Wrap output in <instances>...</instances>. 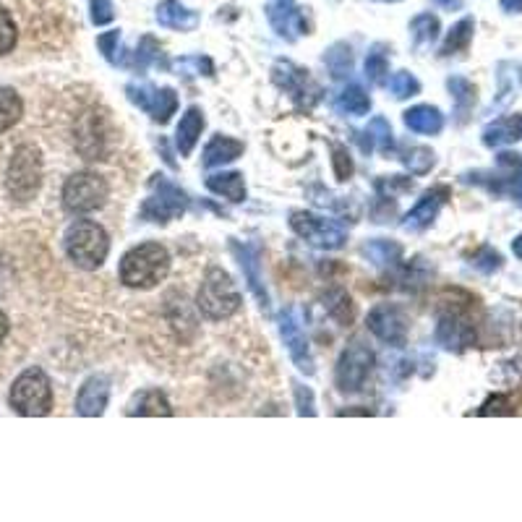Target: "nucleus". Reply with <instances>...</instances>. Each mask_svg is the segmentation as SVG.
Returning a JSON list of instances; mask_svg holds the SVG:
<instances>
[{"instance_id": "nucleus-46", "label": "nucleus", "mask_w": 522, "mask_h": 522, "mask_svg": "<svg viewBox=\"0 0 522 522\" xmlns=\"http://www.w3.org/2000/svg\"><path fill=\"white\" fill-rule=\"evenodd\" d=\"M515 413V405L507 395H491L489 400L483 402L478 415H512Z\"/></svg>"}, {"instance_id": "nucleus-19", "label": "nucleus", "mask_w": 522, "mask_h": 522, "mask_svg": "<svg viewBox=\"0 0 522 522\" xmlns=\"http://www.w3.org/2000/svg\"><path fill=\"white\" fill-rule=\"evenodd\" d=\"M110 400V382L108 376H89L87 382L81 384L79 395H76V413L94 418L102 415L108 408Z\"/></svg>"}, {"instance_id": "nucleus-42", "label": "nucleus", "mask_w": 522, "mask_h": 522, "mask_svg": "<svg viewBox=\"0 0 522 522\" xmlns=\"http://www.w3.org/2000/svg\"><path fill=\"white\" fill-rule=\"evenodd\" d=\"M366 76H369L374 84H384L389 76V58L384 53L382 45H376L369 55H366Z\"/></svg>"}, {"instance_id": "nucleus-17", "label": "nucleus", "mask_w": 522, "mask_h": 522, "mask_svg": "<svg viewBox=\"0 0 522 522\" xmlns=\"http://www.w3.org/2000/svg\"><path fill=\"white\" fill-rule=\"evenodd\" d=\"M449 199H452V191H449L447 186L429 188V191L418 199V204H415L408 215H405L402 228L410 230V233H421V230H426L431 222L439 217V212H442V207Z\"/></svg>"}, {"instance_id": "nucleus-27", "label": "nucleus", "mask_w": 522, "mask_h": 522, "mask_svg": "<svg viewBox=\"0 0 522 522\" xmlns=\"http://www.w3.org/2000/svg\"><path fill=\"white\" fill-rule=\"evenodd\" d=\"M335 110L340 115H366L371 110L369 92L361 84H348L337 97Z\"/></svg>"}, {"instance_id": "nucleus-43", "label": "nucleus", "mask_w": 522, "mask_h": 522, "mask_svg": "<svg viewBox=\"0 0 522 522\" xmlns=\"http://www.w3.org/2000/svg\"><path fill=\"white\" fill-rule=\"evenodd\" d=\"M389 92L395 94L397 100H408L421 92V81L415 79L410 71H397L392 79H389Z\"/></svg>"}, {"instance_id": "nucleus-15", "label": "nucleus", "mask_w": 522, "mask_h": 522, "mask_svg": "<svg viewBox=\"0 0 522 522\" xmlns=\"http://www.w3.org/2000/svg\"><path fill=\"white\" fill-rule=\"evenodd\" d=\"M280 337L285 342V348H288L290 358L303 374H314L316 366H314V355H311V348H308V337L303 332V324H301V316L295 308H288V311H282L280 316Z\"/></svg>"}, {"instance_id": "nucleus-51", "label": "nucleus", "mask_w": 522, "mask_h": 522, "mask_svg": "<svg viewBox=\"0 0 522 522\" xmlns=\"http://www.w3.org/2000/svg\"><path fill=\"white\" fill-rule=\"evenodd\" d=\"M512 191H515V199L520 201L522 204V173L517 175V181H515V188H512Z\"/></svg>"}, {"instance_id": "nucleus-2", "label": "nucleus", "mask_w": 522, "mask_h": 522, "mask_svg": "<svg viewBox=\"0 0 522 522\" xmlns=\"http://www.w3.org/2000/svg\"><path fill=\"white\" fill-rule=\"evenodd\" d=\"M115 141V128L110 115L97 105L81 110L74 118V147L81 154V160L100 162L108 160Z\"/></svg>"}, {"instance_id": "nucleus-12", "label": "nucleus", "mask_w": 522, "mask_h": 522, "mask_svg": "<svg viewBox=\"0 0 522 522\" xmlns=\"http://www.w3.org/2000/svg\"><path fill=\"white\" fill-rule=\"evenodd\" d=\"M272 81H275L277 87L288 94L290 100H293L301 110L314 108L316 100H319V94H322V89L311 81L306 68H298L290 61L275 63V68H272Z\"/></svg>"}, {"instance_id": "nucleus-23", "label": "nucleus", "mask_w": 522, "mask_h": 522, "mask_svg": "<svg viewBox=\"0 0 522 522\" xmlns=\"http://www.w3.org/2000/svg\"><path fill=\"white\" fill-rule=\"evenodd\" d=\"M201 131H204V113L199 108H188L178 128H175V147H178L183 157L194 152Z\"/></svg>"}, {"instance_id": "nucleus-38", "label": "nucleus", "mask_w": 522, "mask_h": 522, "mask_svg": "<svg viewBox=\"0 0 522 522\" xmlns=\"http://www.w3.org/2000/svg\"><path fill=\"white\" fill-rule=\"evenodd\" d=\"M16 45H19V27H16L11 11L0 3V58L14 53Z\"/></svg>"}, {"instance_id": "nucleus-53", "label": "nucleus", "mask_w": 522, "mask_h": 522, "mask_svg": "<svg viewBox=\"0 0 522 522\" xmlns=\"http://www.w3.org/2000/svg\"><path fill=\"white\" fill-rule=\"evenodd\" d=\"M340 415H371V410H342Z\"/></svg>"}, {"instance_id": "nucleus-37", "label": "nucleus", "mask_w": 522, "mask_h": 522, "mask_svg": "<svg viewBox=\"0 0 522 522\" xmlns=\"http://www.w3.org/2000/svg\"><path fill=\"white\" fill-rule=\"evenodd\" d=\"M439 19L431 14L415 16L413 24H410V34H413V45L415 47H426L439 37Z\"/></svg>"}, {"instance_id": "nucleus-36", "label": "nucleus", "mask_w": 522, "mask_h": 522, "mask_svg": "<svg viewBox=\"0 0 522 522\" xmlns=\"http://www.w3.org/2000/svg\"><path fill=\"white\" fill-rule=\"evenodd\" d=\"M97 47H100V53L105 55L108 63H113V66H128V53L123 50V40L118 29L100 34L97 37Z\"/></svg>"}, {"instance_id": "nucleus-32", "label": "nucleus", "mask_w": 522, "mask_h": 522, "mask_svg": "<svg viewBox=\"0 0 522 522\" xmlns=\"http://www.w3.org/2000/svg\"><path fill=\"white\" fill-rule=\"evenodd\" d=\"M449 92L455 97V105H457V115H460V121H465V115L473 110L476 105V87H473V81L462 79V76H452L447 81Z\"/></svg>"}, {"instance_id": "nucleus-52", "label": "nucleus", "mask_w": 522, "mask_h": 522, "mask_svg": "<svg viewBox=\"0 0 522 522\" xmlns=\"http://www.w3.org/2000/svg\"><path fill=\"white\" fill-rule=\"evenodd\" d=\"M436 6H442V8H457L460 6V0H434Z\"/></svg>"}, {"instance_id": "nucleus-20", "label": "nucleus", "mask_w": 522, "mask_h": 522, "mask_svg": "<svg viewBox=\"0 0 522 522\" xmlns=\"http://www.w3.org/2000/svg\"><path fill=\"white\" fill-rule=\"evenodd\" d=\"M157 21H160V27L175 29V32H194L201 16L194 8L183 6L181 0H162L157 6Z\"/></svg>"}, {"instance_id": "nucleus-9", "label": "nucleus", "mask_w": 522, "mask_h": 522, "mask_svg": "<svg viewBox=\"0 0 522 522\" xmlns=\"http://www.w3.org/2000/svg\"><path fill=\"white\" fill-rule=\"evenodd\" d=\"M371 369H374V353L369 345H363L361 340H353L348 348L342 350L340 361L335 369V384L342 395H355L366 387Z\"/></svg>"}, {"instance_id": "nucleus-50", "label": "nucleus", "mask_w": 522, "mask_h": 522, "mask_svg": "<svg viewBox=\"0 0 522 522\" xmlns=\"http://www.w3.org/2000/svg\"><path fill=\"white\" fill-rule=\"evenodd\" d=\"M512 251H515V256H517V259H522V233L517 235L515 241H512Z\"/></svg>"}, {"instance_id": "nucleus-26", "label": "nucleus", "mask_w": 522, "mask_h": 522, "mask_svg": "<svg viewBox=\"0 0 522 522\" xmlns=\"http://www.w3.org/2000/svg\"><path fill=\"white\" fill-rule=\"evenodd\" d=\"M207 188L212 194L225 196L233 204H241L246 199V181L241 173H217L207 178Z\"/></svg>"}, {"instance_id": "nucleus-49", "label": "nucleus", "mask_w": 522, "mask_h": 522, "mask_svg": "<svg viewBox=\"0 0 522 522\" xmlns=\"http://www.w3.org/2000/svg\"><path fill=\"white\" fill-rule=\"evenodd\" d=\"M502 8L507 14H522V0H502Z\"/></svg>"}, {"instance_id": "nucleus-18", "label": "nucleus", "mask_w": 522, "mask_h": 522, "mask_svg": "<svg viewBox=\"0 0 522 522\" xmlns=\"http://www.w3.org/2000/svg\"><path fill=\"white\" fill-rule=\"evenodd\" d=\"M230 248H233L235 259H238L243 275H246L248 288H251V293L256 295L259 306L267 311L269 295H267V288H264V280H261V248L256 246V243H243L241 246V241H235V238L230 241Z\"/></svg>"}, {"instance_id": "nucleus-35", "label": "nucleus", "mask_w": 522, "mask_h": 522, "mask_svg": "<svg viewBox=\"0 0 522 522\" xmlns=\"http://www.w3.org/2000/svg\"><path fill=\"white\" fill-rule=\"evenodd\" d=\"M366 136H369V141H366V152L376 149V152L389 154V149L395 147L392 126H389L387 118H374V121L369 123V128H366Z\"/></svg>"}, {"instance_id": "nucleus-22", "label": "nucleus", "mask_w": 522, "mask_h": 522, "mask_svg": "<svg viewBox=\"0 0 522 522\" xmlns=\"http://www.w3.org/2000/svg\"><path fill=\"white\" fill-rule=\"evenodd\" d=\"M405 126L415 134H426V136H434L439 134L444 128V115L442 110L434 108V105H415V108L405 110Z\"/></svg>"}, {"instance_id": "nucleus-41", "label": "nucleus", "mask_w": 522, "mask_h": 522, "mask_svg": "<svg viewBox=\"0 0 522 522\" xmlns=\"http://www.w3.org/2000/svg\"><path fill=\"white\" fill-rule=\"evenodd\" d=\"M468 259H470V264L478 269V272H483V275H494L496 269H502V264H504L502 254H499V251H496V248H491V246L476 248V251L468 256Z\"/></svg>"}, {"instance_id": "nucleus-8", "label": "nucleus", "mask_w": 522, "mask_h": 522, "mask_svg": "<svg viewBox=\"0 0 522 522\" xmlns=\"http://www.w3.org/2000/svg\"><path fill=\"white\" fill-rule=\"evenodd\" d=\"M186 207H188L186 191L175 186V183L170 181V178H165V175H154L152 194H149L147 199H144V204H141V220L160 222V225H165V222L183 217Z\"/></svg>"}, {"instance_id": "nucleus-44", "label": "nucleus", "mask_w": 522, "mask_h": 522, "mask_svg": "<svg viewBox=\"0 0 522 522\" xmlns=\"http://www.w3.org/2000/svg\"><path fill=\"white\" fill-rule=\"evenodd\" d=\"M332 170H335V178L337 181H348L350 175H353V160H350L348 149L340 147V144H335L332 147Z\"/></svg>"}, {"instance_id": "nucleus-48", "label": "nucleus", "mask_w": 522, "mask_h": 522, "mask_svg": "<svg viewBox=\"0 0 522 522\" xmlns=\"http://www.w3.org/2000/svg\"><path fill=\"white\" fill-rule=\"evenodd\" d=\"M8 332H11V322H8L6 311H3V308H0V345H3V342H6Z\"/></svg>"}, {"instance_id": "nucleus-40", "label": "nucleus", "mask_w": 522, "mask_h": 522, "mask_svg": "<svg viewBox=\"0 0 522 522\" xmlns=\"http://www.w3.org/2000/svg\"><path fill=\"white\" fill-rule=\"evenodd\" d=\"M402 162H405V168L413 175H426L434 168L436 154L429 147H410L408 152L402 154Z\"/></svg>"}, {"instance_id": "nucleus-21", "label": "nucleus", "mask_w": 522, "mask_h": 522, "mask_svg": "<svg viewBox=\"0 0 522 522\" xmlns=\"http://www.w3.org/2000/svg\"><path fill=\"white\" fill-rule=\"evenodd\" d=\"M522 139V115H504L483 128V144L491 149L507 147Z\"/></svg>"}, {"instance_id": "nucleus-31", "label": "nucleus", "mask_w": 522, "mask_h": 522, "mask_svg": "<svg viewBox=\"0 0 522 522\" xmlns=\"http://www.w3.org/2000/svg\"><path fill=\"white\" fill-rule=\"evenodd\" d=\"M473 29H476V21L470 19V16L457 21L455 27L449 29L447 40H444L442 55H455V53H462V50H468L470 40H473Z\"/></svg>"}, {"instance_id": "nucleus-14", "label": "nucleus", "mask_w": 522, "mask_h": 522, "mask_svg": "<svg viewBox=\"0 0 522 522\" xmlns=\"http://www.w3.org/2000/svg\"><path fill=\"white\" fill-rule=\"evenodd\" d=\"M369 329L379 340L395 345V348H402L408 342V316L395 303H379V306L371 308Z\"/></svg>"}, {"instance_id": "nucleus-30", "label": "nucleus", "mask_w": 522, "mask_h": 522, "mask_svg": "<svg viewBox=\"0 0 522 522\" xmlns=\"http://www.w3.org/2000/svg\"><path fill=\"white\" fill-rule=\"evenodd\" d=\"M24 115V100L21 94L11 87H0V134H6Z\"/></svg>"}, {"instance_id": "nucleus-3", "label": "nucleus", "mask_w": 522, "mask_h": 522, "mask_svg": "<svg viewBox=\"0 0 522 522\" xmlns=\"http://www.w3.org/2000/svg\"><path fill=\"white\" fill-rule=\"evenodd\" d=\"M63 246H66L68 259L74 261L79 269H84V272L100 269L110 254L108 233H105L100 222L94 220H76L66 230Z\"/></svg>"}, {"instance_id": "nucleus-54", "label": "nucleus", "mask_w": 522, "mask_h": 522, "mask_svg": "<svg viewBox=\"0 0 522 522\" xmlns=\"http://www.w3.org/2000/svg\"><path fill=\"white\" fill-rule=\"evenodd\" d=\"M379 3H400V0H379Z\"/></svg>"}, {"instance_id": "nucleus-7", "label": "nucleus", "mask_w": 522, "mask_h": 522, "mask_svg": "<svg viewBox=\"0 0 522 522\" xmlns=\"http://www.w3.org/2000/svg\"><path fill=\"white\" fill-rule=\"evenodd\" d=\"M63 207L71 215H89L108 204L110 186L100 173L92 170H79V173L68 175L61 191Z\"/></svg>"}, {"instance_id": "nucleus-13", "label": "nucleus", "mask_w": 522, "mask_h": 522, "mask_svg": "<svg viewBox=\"0 0 522 522\" xmlns=\"http://www.w3.org/2000/svg\"><path fill=\"white\" fill-rule=\"evenodd\" d=\"M478 340L476 324L460 308H449L436 322V342L449 353H465Z\"/></svg>"}, {"instance_id": "nucleus-29", "label": "nucleus", "mask_w": 522, "mask_h": 522, "mask_svg": "<svg viewBox=\"0 0 522 522\" xmlns=\"http://www.w3.org/2000/svg\"><path fill=\"white\" fill-rule=\"evenodd\" d=\"M324 308H327V314L335 319L340 327H350L355 319V306H353V298L342 288H332L327 295H324Z\"/></svg>"}, {"instance_id": "nucleus-11", "label": "nucleus", "mask_w": 522, "mask_h": 522, "mask_svg": "<svg viewBox=\"0 0 522 522\" xmlns=\"http://www.w3.org/2000/svg\"><path fill=\"white\" fill-rule=\"evenodd\" d=\"M128 100L134 102L136 108L152 118L154 123H168L178 110V94L170 87H152L147 81H131L126 87Z\"/></svg>"}, {"instance_id": "nucleus-25", "label": "nucleus", "mask_w": 522, "mask_h": 522, "mask_svg": "<svg viewBox=\"0 0 522 522\" xmlns=\"http://www.w3.org/2000/svg\"><path fill=\"white\" fill-rule=\"evenodd\" d=\"M363 254L369 256V261L379 269L397 267L402 261V246L397 241H389V238H376L363 246Z\"/></svg>"}, {"instance_id": "nucleus-5", "label": "nucleus", "mask_w": 522, "mask_h": 522, "mask_svg": "<svg viewBox=\"0 0 522 522\" xmlns=\"http://www.w3.org/2000/svg\"><path fill=\"white\" fill-rule=\"evenodd\" d=\"M196 308L207 316L209 322H225L238 314L241 308V293L235 288L233 277L220 267H209L201 288L196 293Z\"/></svg>"}, {"instance_id": "nucleus-34", "label": "nucleus", "mask_w": 522, "mask_h": 522, "mask_svg": "<svg viewBox=\"0 0 522 522\" xmlns=\"http://www.w3.org/2000/svg\"><path fill=\"white\" fill-rule=\"evenodd\" d=\"M131 66L139 68V71H144V68L149 66H168L165 63V55H162V47L157 45V40L154 37H141L139 42V50L136 53H131Z\"/></svg>"}, {"instance_id": "nucleus-1", "label": "nucleus", "mask_w": 522, "mask_h": 522, "mask_svg": "<svg viewBox=\"0 0 522 522\" xmlns=\"http://www.w3.org/2000/svg\"><path fill=\"white\" fill-rule=\"evenodd\" d=\"M170 272V254L168 248L160 243H141L134 246L121 259V282L131 290H152L157 288Z\"/></svg>"}, {"instance_id": "nucleus-10", "label": "nucleus", "mask_w": 522, "mask_h": 522, "mask_svg": "<svg viewBox=\"0 0 522 522\" xmlns=\"http://www.w3.org/2000/svg\"><path fill=\"white\" fill-rule=\"evenodd\" d=\"M290 228L298 238L324 251H337L348 241V230L342 228L337 220L311 215V212H293L290 215Z\"/></svg>"}, {"instance_id": "nucleus-6", "label": "nucleus", "mask_w": 522, "mask_h": 522, "mask_svg": "<svg viewBox=\"0 0 522 522\" xmlns=\"http://www.w3.org/2000/svg\"><path fill=\"white\" fill-rule=\"evenodd\" d=\"M8 402H11L14 413L40 418V415L53 410V384L40 366H32L16 376V382L11 384V392H8Z\"/></svg>"}, {"instance_id": "nucleus-45", "label": "nucleus", "mask_w": 522, "mask_h": 522, "mask_svg": "<svg viewBox=\"0 0 522 522\" xmlns=\"http://www.w3.org/2000/svg\"><path fill=\"white\" fill-rule=\"evenodd\" d=\"M89 19L94 27H105L115 19L113 0H89Z\"/></svg>"}, {"instance_id": "nucleus-24", "label": "nucleus", "mask_w": 522, "mask_h": 522, "mask_svg": "<svg viewBox=\"0 0 522 522\" xmlns=\"http://www.w3.org/2000/svg\"><path fill=\"white\" fill-rule=\"evenodd\" d=\"M241 154L243 141L233 139V136L217 134L215 139L209 141L207 149H204V165H207V168H222V165L238 160Z\"/></svg>"}, {"instance_id": "nucleus-16", "label": "nucleus", "mask_w": 522, "mask_h": 522, "mask_svg": "<svg viewBox=\"0 0 522 522\" xmlns=\"http://www.w3.org/2000/svg\"><path fill=\"white\" fill-rule=\"evenodd\" d=\"M267 19L282 40L293 42L308 34L306 14L295 6V0H267Z\"/></svg>"}, {"instance_id": "nucleus-47", "label": "nucleus", "mask_w": 522, "mask_h": 522, "mask_svg": "<svg viewBox=\"0 0 522 522\" xmlns=\"http://www.w3.org/2000/svg\"><path fill=\"white\" fill-rule=\"evenodd\" d=\"M295 392V405H298V415H316V402L314 392L308 387H303L301 382H293Z\"/></svg>"}, {"instance_id": "nucleus-33", "label": "nucleus", "mask_w": 522, "mask_h": 522, "mask_svg": "<svg viewBox=\"0 0 522 522\" xmlns=\"http://www.w3.org/2000/svg\"><path fill=\"white\" fill-rule=\"evenodd\" d=\"M324 63H327L329 74L335 76V79H345L353 71V50L345 42H337V45H332L327 50Z\"/></svg>"}, {"instance_id": "nucleus-28", "label": "nucleus", "mask_w": 522, "mask_h": 522, "mask_svg": "<svg viewBox=\"0 0 522 522\" xmlns=\"http://www.w3.org/2000/svg\"><path fill=\"white\" fill-rule=\"evenodd\" d=\"M128 415H157V418L162 415V418H168V415H173V408H170L168 397L162 395L160 389H147L131 402Z\"/></svg>"}, {"instance_id": "nucleus-39", "label": "nucleus", "mask_w": 522, "mask_h": 522, "mask_svg": "<svg viewBox=\"0 0 522 522\" xmlns=\"http://www.w3.org/2000/svg\"><path fill=\"white\" fill-rule=\"evenodd\" d=\"M175 71L183 74L186 79L194 76H215V63L207 55H186L181 61H175Z\"/></svg>"}, {"instance_id": "nucleus-4", "label": "nucleus", "mask_w": 522, "mask_h": 522, "mask_svg": "<svg viewBox=\"0 0 522 522\" xmlns=\"http://www.w3.org/2000/svg\"><path fill=\"white\" fill-rule=\"evenodd\" d=\"M45 178V165H42V152L34 144L24 141L11 152L6 168V191L14 201H32L37 196Z\"/></svg>"}]
</instances>
